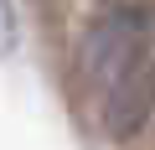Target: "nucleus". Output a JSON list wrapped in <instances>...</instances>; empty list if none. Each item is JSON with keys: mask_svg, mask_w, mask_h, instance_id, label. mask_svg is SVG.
<instances>
[{"mask_svg": "<svg viewBox=\"0 0 155 150\" xmlns=\"http://www.w3.org/2000/svg\"><path fill=\"white\" fill-rule=\"evenodd\" d=\"M16 5H11V0H0V57H5V52H16Z\"/></svg>", "mask_w": 155, "mask_h": 150, "instance_id": "nucleus-1", "label": "nucleus"}]
</instances>
